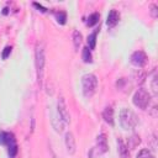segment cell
<instances>
[{
  "mask_svg": "<svg viewBox=\"0 0 158 158\" xmlns=\"http://www.w3.org/2000/svg\"><path fill=\"white\" fill-rule=\"evenodd\" d=\"M11 51H12V47H11V46H6V47L4 48V51H2L1 58H2V59H6V58L11 54Z\"/></svg>",
  "mask_w": 158,
  "mask_h": 158,
  "instance_id": "cell-22",
  "label": "cell"
},
{
  "mask_svg": "<svg viewBox=\"0 0 158 158\" xmlns=\"http://www.w3.org/2000/svg\"><path fill=\"white\" fill-rule=\"evenodd\" d=\"M120 125L123 130H133L138 123L137 115L130 109H122L120 111Z\"/></svg>",
  "mask_w": 158,
  "mask_h": 158,
  "instance_id": "cell-3",
  "label": "cell"
},
{
  "mask_svg": "<svg viewBox=\"0 0 158 158\" xmlns=\"http://www.w3.org/2000/svg\"><path fill=\"white\" fill-rule=\"evenodd\" d=\"M98 89V78L95 74L93 73H88L84 74L81 77V90H83V95L88 99H90Z\"/></svg>",
  "mask_w": 158,
  "mask_h": 158,
  "instance_id": "cell-2",
  "label": "cell"
},
{
  "mask_svg": "<svg viewBox=\"0 0 158 158\" xmlns=\"http://www.w3.org/2000/svg\"><path fill=\"white\" fill-rule=\"evenodd\" d=\"M35 64H36V72H37V80H38L40 86H42L43 85V75H44V64H46L44 47L42 43H37V46H36Z\"/></svg>",
  "mask_w": 158,
  "mask_h": 158,
  "instance_id": "cell-1",
  "label": "cell"
},
{
  "mask_svg": "<svg viewBox=\"0 0 158 158\" xmlns=\"http://www.w3.org/2000/svg\"><path fill=\"white\" fill-rule=\"evenodd\" d=\"M2 14H4V15H6V14H7V9H6V7L2 10Z\"/></svg>",
  "mask_w": 158,
  "mask_h": 158,
  "instance_id": "cell-25",
  "label": "cell"
},
{
  "mask_svg": "<svg viewBox=\"0 0 158 158\" xmlns=\"http://www.w3.org/2000/svg\"><path fill=\"white\" fill-rule=\"evenodd\" d=\"M57 114H58V118L64 125H68L70 122V115L68 112V107H67L64 98H59V100L57 102Z\"/></svg>",
  "mask_w": 158,
  "mask_h": 158,
  "instance_id": "cell-5",
  "label": "cell"
},
{
  "mask_svg": "<svg viewBox=\"0 0 158 158\" xmlns=\"http://www.w3.org/2000/svg\"><path fill=\"white\" fill-rule=\"evenodd\" d=\"M64 143H65V147H67V151L69 154H74L75 151H77V144H75V138L73 136V133L69 131L65 133L64 136Z\"/></svg>",
  "mask_w": 158,
  "mask_h": 158,
  "instance_id": "cell-8",
  "label": "cell"
},
{
  "mask_svg": "<svg viewBox=\"0 0 158 158\" xmlns=\"http://www.w3.org/2000/svg\"><path fill=\"white\" fill-rule=\"evenodd\" d=\"M130 141H132V144H130L131 148H135V147H136L137 144H139V142H141L139 136H137V135H133V136L130 138Z\"/></svg>",
  "mask_w": 158,
  "mask_h": 158,
  "instance_id": "cell-23",
  "label": "cell"
},
{
  "mask_svg": "<svg viewBox=\"0 0 158 158\" xmlns=\"http://www.w3.org/2000/svg\"><path fill=\"white\" fill-rule=\"evenodd\" d=\"M17 144L16 143H12L10 146H7V153H9V157L10 158H15L16 154H17Z\"/></svg>",
  "mask_w": 158,
  "mask_h": 158,
  "instance_id": "cell-19",
  "label": "cell"
},
{
  "mask_svg": "<svg viewBox=\"0 0 158 158\" xmlns=\"http://www.w3.org/2000/svg\"><path fill=\"white\" fill-rule=\"evenodd\" d=\"M98 32H99V28H95L94 32H91L89 36H88V47L89 49H94L95 46H96V37H98Z\"/></svg>",
  "mask_w": 158,
  "mask_h": 158,
  "instance_id": "cell-14",
  "label": "cell"
},
{
  "mask_svg": "<svg viewBox=\"0 0 158 158\" xmlns=\"http://www.w3.org/2000/svg\"><path fill=\"white\" fill-rule=\"evenodd\" d=\"M137 158H154V156L152 154V152H151L149 149L143 148V149H141V151L138 152Z\"/></svg>",
  "mask_w": 158,
  "mask_h": 158,
  "instance_id": "cell-18",
  "label": "cell"
},
{
  "mask_svg": "<svg viewBox=\"0 0 158 158\" xmlns=\"http://www.w3.org/2000/svg\"><path fill=\"white\" fill-rule=\"evenodd\" d=\"M117 152L121 158H130V152H128V146L125 143V141L118 137L117 138Z\"/></svg>",
  "mask_w": 158,
  "mask_h": 158,
  "instance_id": "cell-10",
  "label": "cell"
},
{
  "mask_svg": "<svg viewBox=\"0 0 158 158\" xmlns=\"http://www.w3.org/2000/svg\"><path fill=\"white\" fill-rule=\"evenodd\" d=\"M98 149V153L99 154H102V153H106L107 149H109V146H107V138H106V135L104 132H101L100 135H98L96 137V147Z\"/></svg>",
  "mask_w": 158,
  "mask_h": 158,
  "instance_id": "cell-7",
  "label": "cell"
},
{
  "mask_svg": "<svg viewBox=\"0 0 158 158\" xmlns=\"http://www.w3.org/2000/svg\"><path fill=\"white\" fill-rule=\"evenodd\" d=\"M12 143H16L15 136L11 132L0 131V144H2V146H10Z\"/></svg>",
  "mask_w": 158,
  "mask_h": 158,
  "instance_id": "cell-11",
  "label": "cell"
},
{
  "mask_svg": "<svg viewBox=\"0 0 158 158\" xmlns=\"http://www.w3.org/2000/svg\"><path fill=\"white\" fill-rule=\"evenodd\" d=\"M149 12H151V15H152L153 19H157L158 17V6L156 4H152L149 6Z\"/></svg>",
  "mask_w": 158,
  "mask_h": 158,
  "instance_id": "cell-20",
  "label": "cell"
},
{
  "mask_svg": "<svg viewBox=\"0 0 158 158\" xmlns=\"http://www.w3.org/2000/svg\"><path fill=\"white\" fill-rule=\"evenodd\" d=\"M102 118L110 126H114V109L111 106H106L102 111Z\"/></svg>",
  "mask_w": 158,
  "mask_h": 158,
  "instance_id": "cell-12",
  "label": "cell"
},
{
  "mask_svg": "<svg viewBox=\"0 0 158 158\" xmlns=\"http://www.w3.org/2000/svg\"><path fill=\"white\" fill-rule=\"evenodd\" d=\"M131 63L137 68H143L147 64V54L143 51H136L131 54Z\"/></svg>",
  "mask_w": 158,
  "mask_h": 158,
  "instance_id": "cell-6",
  "label": "cell"
},
{
  "mask_svg": "<svg viewBox=\"0 0 158 158\" xmlns=\"http://www.w3.org/2000/svg\"><path fill=\"white\" fill-rule=\"evenodd\" d=\"M33 6H35V7H37L41 12H46V11H47V9H46V7H43L42 5H40L38 2H33Z\"/></svg>",
  "mask_w": 158,
  "mask_h": 158,
  "instance_id": "cell-24",
  "label": "cell"
},
{
  "mask_svg": "<svg viewBox=\"0 0 158 158\" xmlns=\"http://www.w3.org/2000/svg\"><path fill=\"white\" fill-rule=\"evenodd\" d=\"M72 38H73L74 48H75V51H78L79 47H80V44H81V42H83V35H81L78 30H74V31H73V36H72Z\"/></svg>",
  "mask_w": 158,
  "mask_h": 158,
  "instance_id": "cell-13",
  "label": "cell"
},
{
  "mask_svg": "<svg viewBox=\"0 0 158 158\" xmlns=\"http://www.w3.org/2000/svg\"><path fill=\"white\" fill-rule=\"evenodd\" d=\"M151 88H152L153 94L156 95V94H157V91H158V86H157V75H156V74H154V75H153V78H152V81H151Z\"/></svg>",
  "mask_w": 158,
  "mask_h": 158,
  "instance_id": "cell-21",
  "label": "cell"
},
{
  "mask_svg": "<svg viewBox=\"0 0 158 158\" xmlns=\"http://www.w3.org/2000/svg\"><path fill=\"white\" fill-rule=\"evenodd\" d=\"M120 21V14L116 11V10H110L109 15H107V19H106V25L107 27L112 28L115 27Z\"/></svg>",
  "mask_w": 158,
  "mask_h": 158,
  "instance_id": "cell-9",
  "label": "cell"
},
{
  "mask_svg": "<svg viewBox=\"0 0 158 158\" xmlns=\"http://www.w3.org/2000/svg\"><path fill=\"white\" fill-rule=\"evenodd\" d=\"M132 102L136 107L138 109H147L151 104V94L143 89V88H139L138 90H136V93L133 94V98H132Z\"/></svg>",
  "mask_w": 158,
  "mask_h": 158,
  "instance_id": "cell-4",
  "label": "cell"
},
{
  "mask_svg": "<svg viewBox=\"0 0 158 158\" xmlns=\"http://www.w3.org/2000/svg\"><path fill=\"white\" fill-rule=\"evenodd\" d=\"M99 19H100V15H99L98 12H94V14H91V15L88 17L86 25H88L89 27H91V26H94V25H96V23L99 22Z\"/></svg>",
  "mask_w": 158,
  "mask_h": 158,
  "instance_id": "cell-16",
  "label": "cell"
},
{
  "mask_svg": "<svg viewBox=\"0 0 158 158\" xmlns=\"http://www.w3.org/2000/svg\"><path fill=\"white\" fill-rule=\"evenodd\" d=\"M81 59L84 63H91L93 62V54H91V51L89 49V47H84L83 48V52H81Z\"/></svg>",
  "mask_w": 158,
  "mask_h": 158,
  "instance_id": "cell-15",
  "label": "cell"
},
{
  "mask_svg": "<svg viewBox=\"0 0 158 158\" xmlns=\"http://www.w3.org/2000/svg\"><path fill=\"white\" fill-rule=\"evenodd\" d=\"M54 16H56V20H57V22H58L59 25H64V23L67 22V14H65L64 11L56 12Z\"/></svg>",
  "mask_w": 158,
  "mask_h": 158,
  "instance_id": "cell-17",
  "label": "cell"
}]
</instances>
